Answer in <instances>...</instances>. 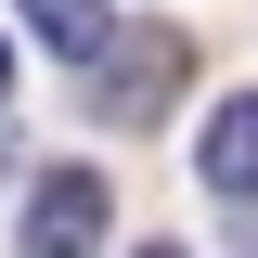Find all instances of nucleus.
<instances>
[{
  "label": "nucleus",
  "instance_id": "f03ea898",
  "mask_svg": "<svg viewBox=\"0 0 258 258\" xmlns=\"http://www.w3.org/2000/svg\"><path fill=\"white\" fill-rule=\"evenodd\" d=\"M103 220H116V194H103L91 168H52V181L26 194V258H91Z\"/></svg>",
  "mask_w": 258,
  "mask_h": 258
},
{
  "label": "nucleus",
  "instance_id": "f257e3e1",
  "mask_svg": "<svg viewBox=\"0 0 258 258\" xmlns=\"http://www.w3.org/2000/svg\"><path fill=\"white\" fill-rule=\"evenodd\" d=\"M181 64H194V52H181L168 26H129L116 52L91 64V116H103V129H142V116L168 103V78H181Z\"/></svg>",
  "mask_w": 258,
  "mask_h": 258
},
{
  "label": "nucleus",
  "instance_id": "39448f33",
  "mask_svg": "<svg viewBox=\"0 0 258 258\" xmlns=\"http://www.w3.org/2000/svg\"><path fill=\"white\" fill-rule=\"evenodd\" d=\"M0 91H13V39H0Z\"/></svg>",
  "mask_w": 258,
  "mask_h": 258
},
{
  "label": "nucleus",
  "instance_id": "7ed1b4c3",
  "mask_svg": "<svg viewBox=\"0 0 258 258\" xmlns=\"http://www.w3.org/2000/svg\"><path fill=\"white\" fill-rule=\"evenodd\" d=\"M194 168H207V194H232V207H258V91H232L220 116H207V142H194Z\"/></svg>",
  "mask_w": 258,
  "mask_h": 258
},
{
  "label": "nucleus",
  "instance_id": "423d86ee",
  "mask_svg": "<svg viewBox=\"0 0 258 258\" xmlns=\"http://www.w3.org/2000/svg\"><path fill=\"white\" fill-rule=\"evenodd\" d=\"M142 258H181V245H142Z\"/></svg>",
  "mask_w": 258,
  "mask_h": 258
},
{
  "label": "nucleus",
  "instance_id": "20e7f679",
  "mask_svg": "<svg viewBox=\"0 0 258 258\" xmlns=\"http://www.w3.org/2000/svg\"><path fill=\"white\" fill-rule=\"evenodd\" d=\"M26 26L52 39L64 64H103V52H116V26H103V0H26Z\"/></svg>",
  "mask_w": 258,
  "mask_h": 258
}]
</instances>
